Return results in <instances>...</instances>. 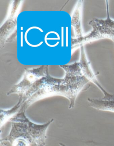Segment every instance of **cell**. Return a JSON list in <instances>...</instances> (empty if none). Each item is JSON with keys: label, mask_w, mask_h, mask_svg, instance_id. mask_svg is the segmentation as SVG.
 <instances>
[{"label": "cell", "mask_w": 114, "mask_h": 146, "mask_svg": "<svg viewBox=\"0 0 114 146\" xmlns=\"http://www.w3.org/2000/svg\"><path fill=\"white\" fill-rule=\"evenodd\" d=\"M31 146H37L35 144H32Z\"/></svg>", "instance_id": "7"}, {"label": "cell", "mask_w": 114, "mask_h": 146, "mask_svg": "<svg viewBox=\"0 0 114 146\" xmlns=\"http://www.w3.org/2000/svg\"><path fill=\"white\" fill-rule=\"evenodd\" d=\"M113 42H114V41H113Z\"/></svg>", "instance_id": "8"}, {"label": "cell", "mask_w": 114, "mask_h": 146, "mask_svg": "<svg viewBox=\"0 0 114 146\" xmlns=\"http://www.w3.org/2000/svg\"><path fill=\"white\" fill-rule=\"evenodd\" d=\"M106 9H107V18L104 20L97 19L100 23L103 25H105L106 27L111 29V30L114 31V20L111 19L109 13V5L108 4V1H106Z\"/></svg>", "instance_id": "4"}, {"label": "cell", "mask_w": 114, "mask_h": 146, "mask_svg": "<svg viewBox=\"0 0 114 146\" xmlns=\"http://www.w3.org/2000/svg\"><path fill=\"white\" fill-rule=\"evenodd\" d=\"M23 104V98H21L19 103L11 109L7 110H1V127H2L7 121H9L11 118L19 112Z\"/></svg>", "instance_id": "3"}, {"label": "cell", "mask_w": 114, "mask_h": 146, "mask_svg": "<svg viewBox=\"0 0 114 146\" xmlns=\"http://www.w3.org/2000/svg\"><path fill=\"white\" fill-rule=\"evenodd\" d=\"M25 111H19L9 119L11 127L8 136L1 140V145L6 142L11 144L15 139L23 138L31 144L45 146L47 139L46 131L54 120L51 119L46 123L39 124L33 123L27 117Z\"/></svg>", "instance_id": "1"}, {"label": "cell", "mask_w": 114, "mask_h": 146, "mask_svg": "<svg viewBox=\"0 0 114 146\" xmlns=\"http://www.w3.org/2000/svg\"><path fill=\"white\" fill-rule=\"evenodd\" d=\"M12 146H31V144L23 138H18L15 139L12 143Z\"/></svg>", "instance_id": "5"}, {"label": "cell", "mask_w": 114, "mask_h": 146, "mask_svg": "<svg viewBox=\"0 0 114 146\" xmlns=\"http://www.w3.org/2000/svg\"><path fill=\"white\" fill-rule=\"evenodd\" d=\"M88 101L90 107L95 109L114 113V99L103 100L89 98Z\"/></svg>", "instance_id": "2"}, {"label": "cell", "mask_w": 114, "mask_h": 146, "mask_svg": "<svg viewBox=\"0 0 114 146\" xmlns=\"http://www.w3.org/2000/svg\"><path fill=\"white\" fill-rule=\"evenodd\" d=\"M59 145H60V146H66L65 144H63V143H59Z\"/></svg>", "instance_id": "6"}]
</instances>
